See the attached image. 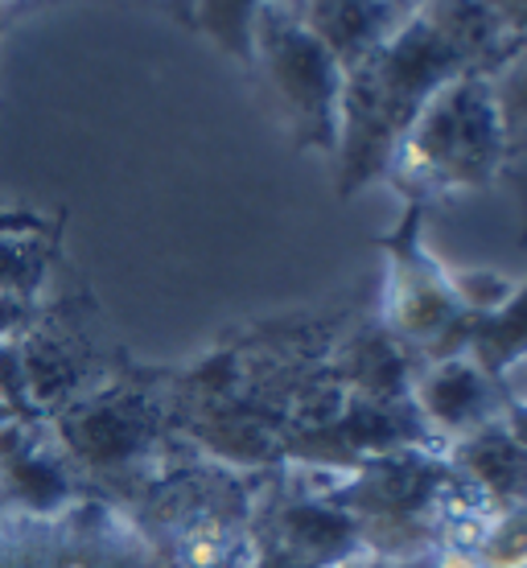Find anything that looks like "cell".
I'll list each match as a JSON object with an SVG mask.
<instances>
[{
    "mask_svg": "<svg viewBox=\"0 0 527 568\" xmlns=\"http://www.w3.org/2000/svg\"><path fill=\"white\" fill-rule=\"evenodd\" d=\"M58 260L54 231L42 235H0V293L42 301Z\"/></svg>",
    "mask_w": 527,
    "mask_h": 568,
    "instance_id": "cell-10",
    "label": "cell"
},
{
    "mask_svg": "<svg viewBox=\"0 0 527 568\" xmlns=\"http://www.w3.org/2000/svg\"><path fill=\"white\" fill-rule=\"evenodd\" d=\"M466 548L478 568H527V503L490 511Z\"/></svg>",
    "mask_w": 527,
    "mask_h": 568,
    "instance_id": "cell-12",
    "label": "cell"
},
{
    "mask_svg": "<svg viewBox=\"0 0 527 568\" xmlns=\"http://www.w3.org/2000/svg\"><path fill=\"white\" fill-rule=\"evenodd\" d=\"M42 301L17 297V293H0V346H13L29 334V326L38 322Z\"/></svg>",
    "mask_w": 527,
    "mask_h": 568,
    "instance_id": "cell-13",
    "label": "cell"
},
{
    "mask_svg": "<svg viewBox=\"0 0 527 568\" xmlns=\"http://www.w3.org/2000/svg\"><path fill=\"white\" fill-rule=\"evenodd\" d=\"M21 420H33V416H26V413H21V408L13 404V399H9L4 392H0V433H4V428H13V425H21Z\"/></svg>",
    "mask_w": 527,
    "mask_h": 568,
    "instance_id": "cell-18",
    "label": "cell"
},
{
    "mask_svg": "<svg viewBox=\"0 0 527 568\" xmlns=\"http://www.w3.org/2000/svg\"><path fill=\"white\" fill-rule=\"evenodd\" d=\"M503 185L515 194V206H519V243L527 247V165L503 170Z\"/></svg>",
    "mask_w": 527,
    "mask_h": 568,
    "instance_id": "cell-16",
    "label": "cell"
},
{
    "mask_svg": "<svg viewBox=\"0 0 527 568\" xmlns=\"http://www.w3.org/2000/svg\"><path fill=\"white\" fill-rule=\"evenodd\" d=\"M478 4L511 33L515 42H527V0H478Z\"/></svg>",
    "mask_w": 527,
    "mask_h": 568,
    "instance_id": "cell-15",
    "label": "cell"
},
{
    "mask_svg": "<svg viewBox=\"0 0 527 568\" xmlns=\"http://www.w3.org/2000/svg\"><path fill=\"white\" fill-rule=\"evenodd\" d=\"M272 108L305 153L334 156L346 67L301 17V0H272L252 29V62Z\"/></svg>",
    "mask_w": 527,
    "mask_h": 568,
    "instance_id": "cell-4",
    "label": "cell"
},
{
    "mask_svg": "<svg viewBox=\"0 0 527 568\" xmlns=\"http://www.w3.org/2000/svg\"><path fill=\"white\" fill-rule=\"evenodd\" d=\"M42 231H54V223L45 214L0 199V235H42Z\"/></svg>",
    "mask_w": 527,
    "mask_h": 568,
    "instance_id": "cell-14",
    "label": "cell"
},
{
    "mask_svg": "<svg viewBox=\"0 0 527 568\" xmlns=\"http://www.w3.org/2000/svg\"><path fill=\"white\" fill-rule=\"evenodd\" d=\"M507 379H495L470 355H449L420 363L408 384V404L425 433L445 440H462L478 428L495 425L507 408Z\"/></svg>",
    "mask_w": 527,
    "mask_h": 568,
    "instance_id": "cell-6",
    "label": "cell"
},
{
    "mask_svg": "<svg viewBox=\"0 0 527 568\" xmlns=\"http://www.w3.org/2000/svg\"><path fill=\"white\" fill-rule=\"evenodd\" d=\"M507 170V136H503L499 103L490 91V74H457L416 112L404 129L396 153L387 161L384 182L404 206L478 194L503 182Z\"/></svg>",
    "mask_w": 527,
    "mask_h": 568,
    "instance_id": "cell-2",
    "label": "cell"
},
{
    "mask_svg": "<svg viewBox=\"0 0 527 568\" xmlns=\"http://www.w3.org/2000/svg\"><path fill=\"white\" fill-rule=\"evenodd\" d=\"M45 428L83 483H129L153 466L161 437L170 433V379L108 375L45 416Z\"/></svg>",
    "mask_w": 527,
    "mask_h": 568,
    "instance_id": "cell-3",
    "label": "cell"
},
{
    "mask_svg": "<svg viewBox=\"0 0 527 568\" xmlns=\"http://www.w3.org/2000/svg\"><path fill=\"white\" fill-rule=\"evenodd\" d=\"M466 355L495 379H507L519 363L527 358V276L515 281L507 301L495 310L474 313L470 329H466Z\"/></svg>",
    "mask_w": 527,
    "mask_h": 568,
    "instance_id": "cell-8",
    "label": "cell"
},
{
    "mask_svg": "<svg viewBox=\"0 0 527 568\" xmlns=\"http://www.w3.org/2000/svg\"><path fill=\"white\" fill-rule=\"evenodd\" d=\"M515 38L478 0H420L379 45L346 67L334 190L355 199L384 182L404 129L457 74L495 71Z\"/></svg>",
    "mask_w": 527,
    "mask_h": 568,
    "instance_id": "cell-1",
    "label": "cell"
},
{
    "mask_svg": "<svg viewBox=\"0 0 527 568\" xmlns=\"http://www.w3.org/2000/svg\"><path fill=\"white\" fill-rule=\"evenodd\" d=\"M490 91L499 103L503 136H507V170L527 165V42L515 45L490 71Z\"/></svg>",
    "mask_w": 527,
    "mask_h": 568,
    "instance_id": "cell-11",
    "label": "cell"
},
{
    "mask_svg": "<svg viewBox=\"0 0 527 568\" xmlns=\"http://www.w3.org/2000/svg\"><path fill=\"white\" fill-rule=\"evenodd\" d=\"M499 425L507 428V433H511V437L527 449V399H519V396L507 399V408H503Z\"/></svg>",
    "mask_w": 527,
    "mask_h": 568,
    "instance_id": "cell-17",
    "label": "cell"
},
{
    "mask_svg": "<svg viewBox=\"0 0 527 568\" xmlns=\"http://www.w3.org/2000/svg\"><path fill=\"white\" fill-rule=\"evenodd\" d=\"M449 469L474 498H483L490 511L527 503V449L499 420L470 433V437L454 440Z\"/></svg>",
    "mask_w": 527,
    "mask_h": 568,
    "instance_id": "cell-7",
    "label": "cell"
},
{
    "mask_svg": "<svg viewBox=\"0 0 527 568\" xmlns=\"http://www.w3.org/2000/svg\"><path fill=\"white\" fill-rule=\"evenodd\" d=\"M384 256V293H379V329L404 355L420 363L466 355L470 310L457 297L454 272L428 252L425 206H404L396 227L379 235Z\"/></svg>",
    "mask_w": 527,
    "mask_h": 568,
    "instance_id": "cell-5",
    "label": "cell"
},
{
    "mask_svg": "<svg viewBox=\"0 0 527 568\" xmlns=\"http://www.w3.org/2000/svg\"><path fill=\"white\" fill-rule=\"evenodd\" d=\"M272 0H190V26L231 62H252V29Z\"/></svg>",
    "mask_w": 527,
    "mask_h": 568,
    "instance_id": "cell-9",
    "label": "cell"
},
{
    "mask_svg": "<svg viewBox=\"0 0 527 568\" xmlns=\"http://www.w3.org/2000/svg\"><path fill=\"white\" fill-rule=\"evenodd\" d=\"M375 568H420V565H413V560H399V565L396 560H384V565H375Z\"/></svg>",
    "mask_w": 527,
    "mask_h": 568,
    "instance_id": "cell-19",
    "label": "cell"
}]
</instances>
